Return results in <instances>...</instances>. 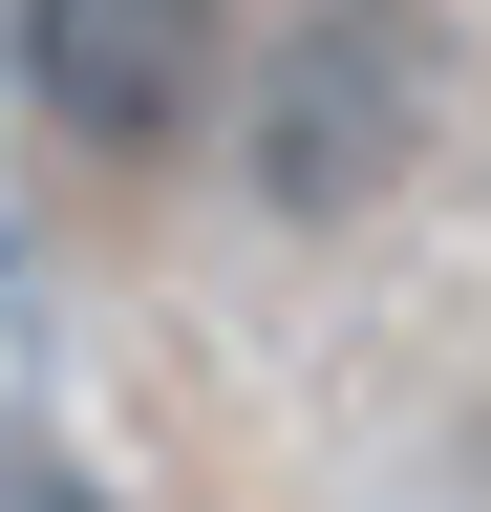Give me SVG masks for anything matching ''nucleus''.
<instances>
[{
  "mask_svg": "<svg viewBox=\"0 0 491 512\" xmlns=\"http://www.w3.org/2000/svg\"><path fill=\"white\" fill-rule=\"evenodd\" d=\"M427 86H449L427 0H299L278 64H257V128H235L257 214H363V192L427 150Z\"/></svg>",
  "mask_w": 491,
  "mask_h": 512,
  "instance_id": "nucleus-1",
  "label": "nucleus"
},
{
  "mask_svg": "<svg viewBox=\"0 0 491 512\" xmlns=\"http://www.w3.org/2000/svg\"><path fill=\"white\" fill-rule=\"evenodd\" d=\"M22 107L86 150H171L214 107V0H22Z\"/></svg>",
  "mask_w": 491,
  "mask_h": 512,
  "instance_id": "nucleus-2",
  "label": "nucleus"
},
{
  "mask_svg": "<svg viewBox=\"0 0 491 512\" xmlns=\"http://www.w3.org/2000/svg\"><path fill=\"white\" fill-rule=\"evenodd\" d=\"M0 512H107V491H86V448H43L22 406H0Z\"/></svg>",
  "mask_w": 491,
  "mask_h": 512,
  "instance_id": "nucleus-3",
  "label": "nucleus"
}]
</instances>
